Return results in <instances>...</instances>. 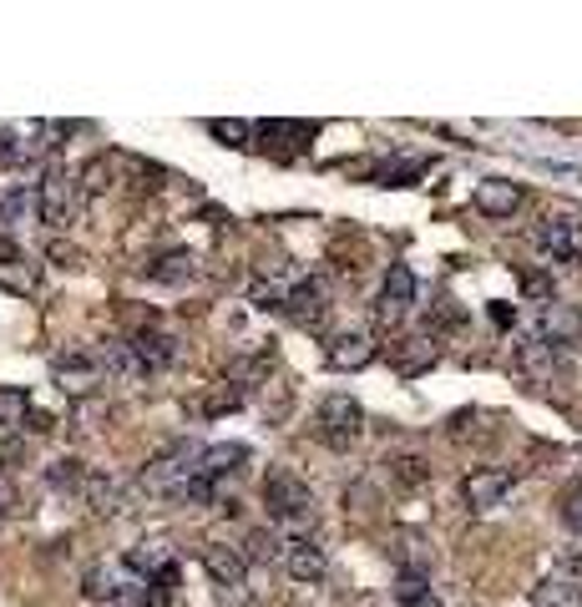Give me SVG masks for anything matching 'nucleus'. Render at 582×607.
Here are the masks:
<instances>
[{"instance_id":"1","label":"nucleus","mask_w":582,"mask_h":607,"mask_svg":"<svg viewBox=\"0 0 582 607\" xmlns=\"http://www.w3.org/2000/svg\"><path fill=\"white\" fill-rule=\"evenodd\" d=\"M264 506L278 527H289V531L315 522V491H309L294 471H284V466H274V471L264 476Z\"/></svg>"},{"instance_id":"2","label":"nucleus","mask_w":582,"mask_h":607,"mask_svg":"<svg viewBox=\"0 0 582 607\" xmlns=\"http://www.w3.org/2000/svg\"><path fill=\"white\" fill-rule=\"evenodd\" d=\"M142 587L147 582L133 577L122 562H96V568L87 572V582H81L87 603H96V607H133V603H142Z\"/></svg>"},{"instance_id":"3","label":"nucleus","mask_w":582,"mask_h":607,"mask_svg":"<svg viewBox=\"0 0 582 607\" xmlns=\"http://www.w3.org/2000/svg\"><path fill=\"white\" fill-rule=\"evenodd\" d=\"M360 431H365V410H360L350 396H330L324 405L315 410V436H319V446L350 450L360 440Z\"/></svg>"},{"instance_id":"4","label":"nucleus","mask_w":582,"mask_h":607,"mask_svg":"<svg viewBox=\"0 0 582 607\" xmlns=\"http://www.w3.org/2000/svg\"><path fill=\"white\" fill-rule=\"evenodd\" d=\"M36 213L46 228H67L71 213H77V177H67L61 168H46L41 193H36Z\"/></svg>"},{"instance_id":"5","label":"nucleus","mask_w":582,"mask_h":607,"mask_svg":"<svg viewBox=\"0 0 582 607\" xmlns=\"http://www.w3.org/2000/svg\"><path fill=\"white\" fill-rule=\"evenodd\" d=\"M193 466H198V446L178 440V446L162 450L158 461L142 471V486H147V491H168V496H172V491H178L187 476H193Z\"/></svg>"},{"instance_id":"6","label":"nucleus","mask_w":582,"mask_h":607,"mask_svg":"<svg viewBox=\"0 0 582 607\" xmlns=\"http://www.w3.org/2000/svg\"><path fill=\"white\" fill-rule=\"evenodd\" d=\"M415 309V274L406 264H390V274L380 278V299H375V314L380 324H396Z\"/></svg>"},{"instance_id":"7","label":"nucleus","mask_w":582,"mask_h":607,"mask_svg":"<svg viewBox=\"0 0 582 607\" xmlns=\"http://www.w3.org/2000/svg\"><path fill=\"white\" fill-rule=\"evenodd\" d=\"M512 491V471L506 466H481L461 481V502L471 512H491V506H502V496Z\"/></svg>"},{"instance_id":"8","label":"nucleus","mask_w":582,"mask_h":607,"mask_svg":"<svg viewBox=\"0 0 582 607\" xmlns=\"http://www.w3.org/2000/svg\"><path fill=\"white\" fill-rule=\"evenodd\" d=\"M471 203H477L481 218H512V213L527 203V193H522V183H512V177H481Z\"/></svg>"},{"instance_id":"9","label":"nucleus","mask_w":582,"mask_h":607,"mask_svg":"<svg viewBox=\"0 0 582 607\" xmlns=\"http://www.w3.org/2000/svg\"><path fill=\"white\" fill-rule=\"evenodd\" d=\"M284 568H289L294 582H324V572H330V557H324V547L309 537H289L284 541V557H278Z\"/></svg>"},{"instance_id":"10","label":"nucleus","mask_w":582,"mask_h":607,"mask_svg":"<svg viewBox=\"0 0 582 607\" xmlns=\"http://www.w3.org/2000/svg\"><path fill=\"white\" fill-rule=\"evenodd\" d=\"M133 355H137V365H142V375H152V370H168L172 359H178V340L172 334H162V330H142V334H133Z\"/></svg>"},{"instance_id":"11","label":"nucleus","mask_w":582,"mask_h":607,"mask_svg":"<svg viewBox=\"0 0 582 607\" xmlns=\"http://www.w3.org/2000/svg\"><path fill=\"white\" fill-rule=\"evenodd\" d=\"M203 568H208V577L224 587V593H239L243 577H249V562H243L233 547H208L203 552Z\"/></svg>"},{"instance_id":"12","label":"nucleus","mask_w":582,"mask_h":607,"mask_svg":"<svg viewBox=\"0 0 582 607\" xmlns=\"http://www.w3.org/2000/svg\"><path fill=\"white\" fill-rule=\"evenodd\" d=\"M324 309H330V294H324V284H319V278L299 284V289L284 299V314L299 319V324H319V319H324Z\"/></svg>"},{"instance_id":"13","label":"nucleus","mask_w":582,"mask_h":607,"mask_svg":"<svg viewBox=\"0 0 582 607\" xmlns=\"http://www.w3.org/2000/svg\"><path fill=\"white\" fill-rule=\"evenodd\" d=\"M370 359H375L370 334H340V340L330 344V365H334V370H365Z\"/></svg>"},{"instance_id":"14","label":"nucleus","mask_w":582,"mask_h":607,"mask_svg":"<svg viewBox=\"0 0 582 607\" xmlns=\"http://www.w3.org/2000/svg\"><path fill=\"white\" fill-rule=\"evenodd\" d=\"M249 456L243 446H213V450H198V466H193V476H203V481H224V476H233L239 471V461Z\"/></svg>"},{"instance_id":"15","label":"nucleus","mask_w":582,"mask_h":607,"mask_svg":"<svg viewBox=\"0 0 582 607\" xmlns=\"http://www.w3.org/2000/svg\"><path fill=\"white\" fill-rule=\"evenodd\" d=\"M96 370L117 375V380H142V365H137L133 344L127 340H106L102 350H96Z\"/></svg>"},{"instance_id":"16","label":"nucleus","mask_w":582,"mask_h":607,"mask_svg":"<svg viewBox=\"0 0 582 607\" xmlns=\"http://www.w3.org/2000/svg\"><path fill=\"white\" fill-rule=\"evenodd\" d=\"M537 249H547L552 259H562V264L582 259V243L572 238V224H552V218H547V224L537 228Z\"/></svg>"},{"instance_id":"17","label":"nucleus","mask_w":582,"mask_h":607,"mask_svg":"<svg viewBox=\"0 0 582 607\" xmlns=\"http://www.w3.org/2000/svg\"><path fill=\"white\" fill-rule=\"evenodd\" d=\"M198 274V259H193V253H162L158 264H147V278H152V284H187V278Z\"/></svg>"},{"instance_id":"18","label":"nucleus","mask_w":582,"mask_h":607,"mask_svg":"<svg viewBox=\"0 0 582 607\" xmlns=\"http://www.w3.org/2000/svg\"><path fill=\"white\" fill-rule=\"evenodd\" d=\"M122 568L147 582V577H158L162 568H172V557H168V547H162V541H142V547H133V552H127V562H122Z\"/></svg>"},{"instance_id":"19","label":"nucleus","mask_w":582,"mask_h":607,"mask_svg":"<svg viewBox=\"0 0 582 607\" xmlns=\"http://www.w3.org/2000/svg\"><path fill=\"white\" fill-rule=\"evenodd\" d=\"M532 607H582V587L568 577H547V582H537Z\"/></svg>"},{"instance_id":"20","label":"nucleus","mask_w":582,"mask_h":607,"mask_svg":"<svg viewBox=\"0 0 582 607\" xmlns=\"http://www.w3.org/2000/svg\"><path fill=\"white\" fill-rule=\"evenodd\" d=\"M56 375L71 380V390H87V385L96 380V355H87V350H67V355L56 359Z\"/></svg>"},{"instance_id":"21","label":"nucleus","mask_w":582,"mask_h":607,"mask_svg":"<svg viewBox=\"0 0 582 607\" xmlns=\"http://www.w3.org/2000/svg\"><path fill=\"white\" fill-rule=\"evenodd\" d=\"M87 502H92V512L96 516H112V512H122V486L112 481V476H87Z\"/></svg>"},{"instance_id":"22","label":"nucleus","mask_w":582,"mask_h":607,"mask_svg":"<svg viewBox=\"0 0 582 607\" xmlns=\"http://www.w3.org/2000/svg\"><path fill=\"white\" fill-rule=\"evenodd\" d=\"M243 562H278V557H284V537H278L274 527H259V531H249V537H243Z\"/></svg>"},{"instance_id":"23","label":"nucleus","mask_w":582,"mask_h":607,"mask_svg":"<svg viewBox=\"0 0 582 607\" xmlns=\"http://www.w3.org/2000/svg\"><path fill=\"white\" fill-rule=\"evenodd\" d=\"M31 415V396L15 385H0V425H26Z\"/></svg>"},{"instance_id":"24","label":"nucleus","mask_w":582,"mask_h":607,"mask_svg":"<svg viewBox=\"0 0 582 607\" xmlns=\"http://www.w3.org/2000/svg\"><path fill=\"white\" fill-rule=\"evenodd\" d=\"M208 133L218 137V142H228V147H253V137H259V127H249V122H208Z\"/></svg>"},{"instance_id":"25","label":"nucleus","mask_w":582,"mask_h":607,"mask_svg":"<svg viewBox=\"0 0 582 607\" xmlns=\"http://www.w3.org/2000/svg\"><path fill=\"white\" fill-rule=\"evenodd\" d=\"M543 330L552 334V344H557V340H572V334H578L582 324H578V314H568V309H557V304H547V314H543Z\"/></svg>"},{"instance_id":"26","label":"nucleus","mask_w":582,"mask_h":607,"mask_svg":"<svg viewBox=\"0 0 582 607\" xmlns=\"http://www.w3.org/2000/svg\"><path fill=\"white\" fill-rule=\"evenodd\" d=\"M400 607H446V603H441L421 577H406V582H400Z\"/></svg>"},{"instance_id":"27","label":"nucleus","mask_w":582,"mask_h":607,"mask_svg":"<svg viewBox=\"0 0 582 607\" xmlns=\"http://www.w3.org/2000/svg\"><path fill=\"white\" fill-rule=\"evenodd\" d=\"M106 183H112V162H106V158H96V162L81 168V193H102Z\"/></svg>"},{"instance_id":"28","label":"nucleus","mask_w":582,"mask_h":607,"mask_svg":"<svg viewBox=\"0 0 582 607\" xmlns=\"http://www.w3.org/2000/svg\"><path fill=\"white\" fill-rule=\"evenodd\" d=\"M46 476H52V486H67V491L87 486V476H81V461H56Z\"/></svg>"},{"instance_id":"29","label":"nucleus","mask_w":582,"mask_h":607,"mask_svg":"<svg viewBox=\"0 0 582 607\" xmlns=\"http://www.w3.org/2000/svg\"><path fill=\"white\" fill-rule=\"evenodd\" d=\"M562 522H568L572 531H582V481L568 486V496H562Z\"/></svg>"},{"instance_id":"30","label":"nucleus","mask_w":582,"mask_h":607,"mask_svg":"<svg viewBox=\"0 0 582 607\" xmlns=\"http://www.w3.org/2000/svg\"><path fill=\"white\" fill-rule=\"evenodd\" d=\"M390 466H396V476H400V481H411V486H415V481H421V461H415V456H400V461H390Z\"/></svg>"},{"instance_id":"31","label":"nucleus","mask_w":582,"mask_h":607,"mask_svg":"<svg viewBox=\"0 0 582 607\" xmlns=\"http://www.w3.org/2000/svg\"><path fill=\"white\" fill-rule=\"evenodd\" d=\"M52 259H61V264L71 268V264H77V249H61V243H56V249H52Z\"/></svg>"},{"instance_id":"32","label":"nucleus","mask_w":582,"mask_h":607,"mask_svg":"<svg viewBox=\"0 0 582 607\" xmlns=\"http://www.w3.org/2000/svg\"><path fill=\"white\" fill-rule=\"evenodd\" d=\"M5 506H11V491H5V486H0V512H5Z\"/></svg>"}]
</instances>
